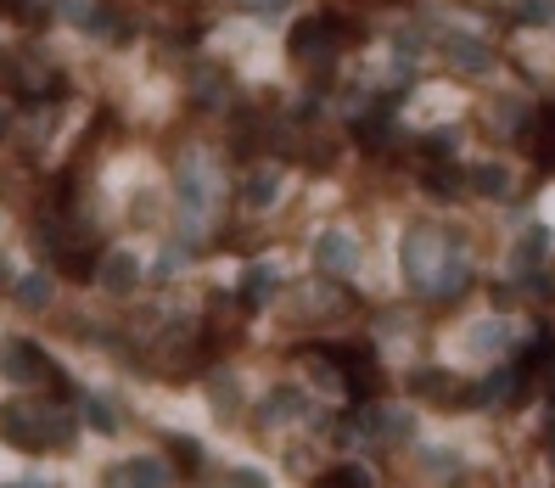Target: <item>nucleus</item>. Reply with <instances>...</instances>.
Segmentation results:
<instances>
[{
	"label": "nucleus",
	"instance_id": "0eeeda50",
	"mask_svg": "<svg viewBox=\"0 0 555 488\" xmlns=\"http://www.w3.org/2000/svg\"><path fill=\"white\" fill-rule=\"evenodd\" d=\"M331 51H337V45H331V17H309V23H298V29H292V57L298 62H331Z\"/></svg>",
	"mask_w": 555,
	"mask_h": 488
},
{
	"label": "nucleus",
	"instance_id": "5701e85b",
	"mask_svg": "<svg viewBox=\"0 0 555 488\" xmlns=\"http://www.w3.org/2000/svg\"><path fill=\"white\" fill-rule=\"evenodd\" d=\"M494 343H505V326H499V315H494V320H483V326L471 331V348H477V354H488Z\"/></svg>",
	"mask_w": 555,
	"mask_h": 488
},
{
	"label": "nucleus",
	"instance_id": "b1692460",
	"mask_svg": "<svg viewBox=\"0 0 555 488\" xmlns=\"http://www.w3.org/2000/svg\"><path fill=\"white\" fill-rule=\"evenodd\" d=\"M331 483H354V488H365V483H376V477H370V466H337V472H331Z\"/></svg>",
	"mask_w": 555,
	"mask_h": 488
},
{
	"label": "nucleus",
	"instance_id": "f03ea898",
	"mask_svg": "<svg viewBox=\"0 0 555 488\" xmlns=\"http://www.w3.org/2000/svg\"><path fill=\"white\" fill-rule=\"evenodd\" d=\"M0 438L23 455H45V404L34 399H6L0 404Z\"/></svg>",
	"mask_w": 555,
	"mask_h": 488
},
{
	"label": "nucleus",
	"instance_id": "7ed1b4c3",
	"mask_svg": "<svg viewBox=\"0 0 555 488\" xmlns=\"http://www.w3.org/2000/svg\"><path fill=\"white\" fill-rule=\"evenodd\" d=\"M438 259H443V236L432 225H415L410 236H404V281H410V287H432Z\"/></svg>",
	"mask_w": 555,
	"mask_h": 488
},
{
	"label": "nucleus",
	"instance_id": "6ab92c4d",
	"mask_svg": "<svg viewBox=\"0 0 555 488\" xmlns=\"http://www.w3.org/2000/svg\"><path fill=\"white\" fill-rule=\"evenodd\" d=\"M455 382H449V371H438V365H421V371H410V393H449Z\"/></svg>",
	"mask_w": 555,
	"mask_h": 488
},
{
	"label": "nucleus",
	"instance_id": "bb28decb",
	"mask_svg": "<svg viewBox=\"0 0 555 488\" xmlns=\"http://www.w3.org/2000/svg\"><path fill=\"white\" fill-rule=\"evenodd\" d=\"M236 483H270V472H253V466H242V472H230Z\"/></svg>",
	"mask_w": 555,
	"mask_h": 488
},
{
	"label": "nucleus",
	"instance_id": "6e6552de",
	"mask_svg": "<svg viewBox=\"0 0 555 488\" xmlns=\"http://www.w3.org/2000/svg\"><path fill=\"white\" fill-rule=\"evenodd\" d=\"M264 421H270V427H292V421H309V393L292 388V382H286V388H270V393H264Z\"/></svg>",
	"mask_w": 555,
	"mask_h": 488
},
{
	"label": "nucleus",
	"instance_id": "393cba45",
	"mask_svg": "<svg viewBox=\"0 0 555 488\" xmlns=\"http://www.w3.org/2000/svg\"><path fill=\"white\" fill-rule=\"evenodd\" d=\"M236 6H247V12H258V17H281L292 0H236Z\"/></svg>",
	"mask_w": 555,
	"mask_h": 488
},
{
	"label": "nucleus",
	"instance_id": "a211bd4d",
	"mask_svg": "<svg viewBox=\"0 0 555 488\" xmlns=\"http://www.w3.org/2000/svg\"><path fill=\"white\" fill-rule=\"evenodd\" d=\"M466 180H471V191H477V197H511V174H505V169H499V163H477V169H471L466 174Z\"/></svg>",
	"mask_w": 555,
	"mask_h": 488
},
{
	"label": "nucleus",
	"instance_id": "dca6fc26",
	"mask_svg": "<svg viewBox=\"0 0 555 488\" xmlns=\"http://www.w3.org/2000/svg\"><path fill=\"white\" fill-rule=\"evenodd\" d=\"M376 427H382V444H410L415 438V416L404 404H376Z\"/></svg>",
	"mask_w": 555,
	"mask_h": 488
},
{
	"label": "nucleus",
	"instance_id": "ddd939ff",
	"mask_svg": "<svg viewBox=\"0 0 555 488\" xmlns=\"http://www.w3.org/2000/svg\"><path fill=\"white\" fill-rule=\"evenodd\" d=\"M62 17H68L79 34H107L113 29V17H107V6H96V0H62L57 6Z\"/></svg>",
	"mask_w": 555,
	"mask_h": 488
},
{
	"label": "nucleus",
	"instance_id": "2eb2a0df",
	"mask_svg": "<svg viewBox=\"0 0 555 488\" xmlns=\"http://www.w3.org/2000/svg\"><path fill=\"white\" fill-rule=\"evenodd\" d=\"M275 287H281V275H275V264H247L242 303H247V309H264V303L275 298Z\"/></svg>",
	"mask_w": 555,
	"mask_h": 488
},
{
	"label": "nucleus",
	"instance_id": "c85d7f7f",
	"mask_svg": "<svg viewBox=\"0 0 555 488\" xmlns=\"http://www.w3.org/2000/svg\"><path fill=\"white\" fill-rule=\"evenodd\" d=\"M6 130H12V113H6V107H0V141H6Z\"/></svg>",
	"mask_w": 555,
	"mask_h": 488
},
{
	"label": "nucleus",
	"instance_id": "1a4fd4ad",
	"mask_svg": "<svg viewBox=\"0 0 555 488\" xmlns=\"http://www.w3.org/2000/svg\"><path fill=\"white\" fill-rule=\"evenodd\" d=\"M12 298L23 303V309H51V298H57V281H51V270H23L12 281Z\"/></svg>",
	"mask_w": 555,
	"mask_h": 488
},
{
	"label": "nucleus",
	"instance_id": "f3484780",
	"mask_svg": "<svg viewBox=\"0 0 555 488\" xmlns=\"http://www.w3.org/2000/svg\"><path fill=\"white\" fill-rule=\"evenodd\" d=\"M208 399H214V416L219 421H236V410H242V388H236V376H225V371H214L208 376Z\"/></svg>",
	"mask_w": 555,
	"mask_h": 488
},
{
	"label": "nucleus",
	"instance_id": "4468645a",
	"mask_svg": "<svg viewBox=\"0 0 555 488\" xmlns=\"http://www.w3.org/2000/svg\"><path fill=\"white\" fill-rule=\"evenodd\" d=\"M449 62H455L460 73H488L494 68V51H488L483 40H471V34H455V40H449Z\"/></svg>",
	"mask_w": 555,
	"mask_h": 488
},
{
	"label": "nucleus",
	"instance_id": "aec40b11",
	"mask_svg": "<svg viewBox=\"0 0 555 488\" xmlns=\"http://www.w3.org/2000/svg\"><path fill=\"white\" fill-rule=\"evenodd\" d=\"M85 421L101 432V438H113L118 432V416H113V399H85Z\"/></svg>",
	"mask_w": 555,
	"mask_h": 488
},
{
	"label": "nucleus",
	"instance_id": "9d476101",
	"mask_svg": "<svg viewBox=\"0 0 555 488\" xmlns=\"http://www.w3.org/2000/svg\"><path fill=\"white\" fill-rule=\"evenodd\" d=\"M242 202L253 208V214H270L275 202H281V169H253V174H247Z\"/></svg>",
	"mask_w": 555,
	"mask_h": 488
},
{
	"label": "nucleus",
	"instance_id": "412c9836",
	"mask_svg": "<svg viewBox=\"0 0 555 488\" xmlns=\"http://www.w3.org/2000/svg\"><path fill=\"white\" fill-rule=\"evenodd\" d=\"M460 186H466V174L449 169V163H443V169H427V191H438V197H455Z\"/></svg>",
	"mask_w": 555,
	"mask_h": 488
},
{
	"label": "nucleus",
	"instance_id": "f8f14e48",
	"mask_svg": "<svg viewBox=\"0 0 555 488\" xmlns=\"http://www.w3.org/2000/svg\"><path fill=\"white\" fill-rule=\"evenodd\" d=\"M113 483H169V460H157V455H135V460H124V466H113Z\"/></svg>",
	"mask_w": 555,
	"mask_h": 488
},
{
	"label": "nucleus",
	"instance_id": "39448f33",
	"mask_svg": "<svg viewBox=\"0 0 555 488\" xmlns=\"http://www.w3.org/2000/svg\"><path fill=\"white\" fill-rule=\"evenodd\" d=\"M0 371H6V382L29 388V382H45V376H51V365H45L40 343H29V337H6V348H0Z\"/></svg>",
	"mask_w": 555,
	"mask_h": 488
},
{
	"label": "nucleus",
	"instance_id": "a878e982",
	"mask_svg": "<svg viewBox=\"0 0 555 488\" xmlns=\"http://www.w3.org/2000/svg\"><path fill=\"white\" fill-rule=\"evenodd\" d=\"M180 264H185V253H180V247H163V259H157V275L169 281V275H180Z\"/></svg>",
	"mask_w": 555,
	"mask_h": 488
},
{
	"label": "nucleus",
	"instance_id": "20e7f679",
	"mask_svg": "<svg viewBox=\"0 0 555 488\" xmlns=\"http://www.w3.org/2000/svg\"><path fill=\"white\" fill-rule=\"evenodd\" d=\"M314 270L326 275H354L359 270V236L342 225H326L320 236H314Z\"/></svg>",
	"mask_w": 555,
	"mask_h": 488
},
{
	"label": "nucleus",
	"instance_id": "9b49d317",
	"mask_svg": "<svg viewBox=\"0 0 555 488\" xmlns=\"http://www.w3.org/2000/svg\"><path fill=\"white\" fill-rule=\"evenodd\" d=\"M466 287H471V259L466 253H443L438 275H432V292H438V298H460Z\"/></svg>",
	"mask_w": 555,
	"mask_h": 488
},
{
	"label": "nucleus",
	"instance_id": "423d86ee",
	"mask_svg": "<svg viewBox=\"0 0 555 488\" xmlns=\"http://www.w3.org/2000/svg\"><path fill=\"white\" fill-rule=\"evenodd\" d=\"M96 287L107 292V298H129V292H141V253L113 247V253L96 264Z\"/></svg>",
	"mask_w": 555,
	"mask_h": 488
},
{
	"label": "nucleus",
	"instance_id": "4be33fe9",
	"mask_svg": "<svg viewBox=\"0 0 555 488\" xmlns=\"http://www.w3.org/2000/svg\"><path fill=\"white\" fill-rule=\"evenodd\" d=\"M516 23H527V29L555 23V6H550V0H522V6H516Z\"/></svg>",
	"mask_w": 555,
	"mask_h": 488
},
{
	"label": "nucleus",
	"instance_id": "cd10ccee",
	"mask_svg": "<svg viewBox=\"0 0 555 488\" xmlns=\"http://www.w3.org/2000/svg\"><path fill=\"white\" fill-rule=\"evenodd\" d=\"M0 292H12V270H6V253H0Z\"/></svg>",
	"mask_w": 555,
	"mask_h": 488
},
{
	"label": "nucleus",
	"instance_id": "f257e3e1",
	"mask_svg": "<svg viewBox=\"0 0 555 488\" xmlns=\"http://www.w3.org/2000/svg\"><path fill=\"white\" fill-rule=\"evenodd\" d=\"M219 158L214 152H202V146H191L180 158V202L185 214H191V236H202V219L219 208Z\"/></svg>",
	"mask_w": 555,
	"mask_h": 488
}]
</instances>
